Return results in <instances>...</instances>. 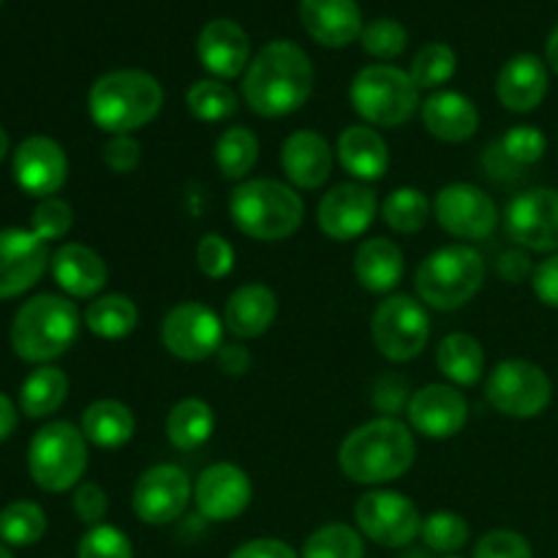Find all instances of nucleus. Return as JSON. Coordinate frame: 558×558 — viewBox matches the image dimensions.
Segmentation results:
<instances>
[{
  "mask_svg": "<svg viewBox=\"0 0 558 558\" xmlns=\"http://www.w3.org/2000/svg\"><path fill=\"white\" fill-rule=\"evenodd\" d=\"M232 223L251 240L278 243L303 227L305 202L292 185L281 180H245L229 196Z\"/></svg>",
  "mask_w": 558,
  "mask_h": 558,
  "instance_id": "4",
  "label": "nucleus"
},
{
  "mask_svg": "<svg viewBox=\"0 0 558 558\" xmlns=\"http://www.w3.org/2000/svg\"><path fill=\"white\" fill-rule=\"evenodd\" d=\"M417 458L412 428L396 417H376L354 428L338 447L343 477L357 485H387L401 480Z\"/></svg>",
  "mask_w": 558,
  "mask_h": 558,
  "instance_id": "2",
  "label": "nucleus"
},
{
  "mask_svg": "<svg viewBox=\"0 0 558 558\" xmlns=\"http://www.w3.org/2000/svg\"><path fill=\"white\" fill-rule=\"evenodd\" d=\"M161 343L172 357L185 360V363H202L223 347V322L218 319L210 305L185 300L163 316Z\"/></svg>",
  "mask_w": 558,
  "mask_h": 558,
  "instance_id": "12",
  "label": "nucleus"
},
{
  "mask_svg": "<svg viewBox=\"0 0 558 558\" xmlns=\"http://www.w3.org/2000/svg\"><path fill=\"white\" fill-rule=\"evenodd\" d=\"M213 430H216V412L202 398H183L167 414V439L180 452L199 450L210 441Z\"/></svg>",
  "mask_w": 558,
  "mask_h": 558,
  "instance_id": "32",
  "label": "nucleus"
},
{
  "mask_svg": "<svg viewBox=\"0 0 558 558\" xmlns=\"http://www.w3.org/2000/svg\"><path fill=\"white\" fill-rule=\"evenodd\" d=\"M548 96V65L532 52H521L501 65L496 76V98L510 112H534Z\"/></svg>",
  "mask_w": 558,
  "mask_h": 558,
  "instance_id": "24",
  "label": "nucleus"
},
{
  "mask_svg": "<svg viewBox=\"0 0 558 558\" xmlns=\"http://www.w3.org/2000/svg\"><path fill=\"white\" fill-rule=\"evenodd\" d=\"M357 526L371 543L381 548H407L420 537L423 518L417 505L396 490H368L354 507Z\"/></svg>",
  "mask_w": 558,
  "mask_h": 558,
  "instance_id": "11",
  "label": "nucleus"
},
{
  "mask_svg": "<svg viewBox=\"0 0 558 558\" xmlns=\"http://www.w3.org/2000/svg\"><path fill=\"white\" fill-rule=\"evenodd\" d=\"M403 558H428V556H425L423 550H412V554H407Z\"/></svg>",
  "mask_w": 558,
  "mask_h": 558,
  "instance_id": "58",
  "label": "nucleus"
},
{
  "mask_svg": "<svg viewBox=\"0 0 558 558\" xmlns=\"http://www.w3.org/2000/svg\"><path fill=\"white\" fill-rule=\"evenodd\" d=\"M430 199L420 189L403 185L381 202V221L398 234H414L428 223Z\"/></svg>",
  "mask_w": 558,
  "mask_h": 558,
  "instance_id": "36",
  "label": "nucleus"
},
{
  "mask_svg": "<svg viewBox=\"0 0 558 558\" xmlns=\"http://www.w3.org/2000/svg\"><path fill=\"white\" fill-rule=\"evenodd\" d=\"M300 22L322 47H347L363 33V11L357 0H300Z\"/></svg>",
  "mask_w": 558,
  "mask_h": 558,
  "instance_id": "22",
  "label": "nucleus"
},
{
  "mask_svg": "<svg viewBox=\"0 0 558 558\" xmlns=\"http://www.w3.org/2000/svg\"><path fill=\"white\" fill-rule=\"evenodd\" d=\"M80 336V311L58 294L27 300L11 325V347L27 363H49L71 349Z\"/></svg>",
  "mask_w": 558,
  "mask_h": 558,
  "instance_id": "5",
  "label": "nucleus"
},
{
  "mask_svg": "<svg viewBox=\"0 0 558 558\" xmlns=\"http://www.w3.org/2000/svg\"><path fill=\"white\" fill-rule=\"evenodd\" d=\"M69 178L65 150L49 136H31L14 150V180L25 194L47 199L58 194Z\"/></svg>",
  "mask_w": 558,
  "mask_h": 558,
  "instance_id": "20",
  "label": "nucleus"
},
{
  "mask_svg": "<svg viewBox=\"0 0 558 558\" xmlns=\"http://www.w3.org/2000/svg\"><path fill=\"white\" fill-rule=\"evenodd\" d=\"M216 357H218V368H221L227 376L248 374L251 352L245 347H240V343H223V347L218 349Z\"/></svg>",
  "mask_w": 558,
  "mask_h": 558,
  "instance_id": "54",
  "label": "nucleus"
},
{
  "mask_svg": "<svg viewBox=\"0 0 558 558\" xmlns=\"http://www.w3.org/2000/svg\"><path fill=\"white\" fill-rule=\"evenodd\" d=\"M0 3H3V0H0Z\"/></svg>",
  "mask_w": 558,
  "mask_h": 558,
  "instance_id": "61",
  "label": "nucleus"
},
{
  "mask_svg": "<svg viewBox=\"0 0 558 558\" xmlns=\"http://www.w3.org/2000/svg\"><path fill=\"white\" fill-rule=\"evenodd\" d=\"M229 558H300V556L289 543H281V539H272V537H262V539H248V543H243L238 550H232V556Z\"/></svg>",
  "mask_w": 558,
  "mask_h": 558,
  "instance_id": "52",
  "label": "nucleus"
},
{
  "mask_svg": "<svg viewBox=\"0 0 558 558\" xmlns=\"http://www.w3.org/2000/svg\"><path fill=\"white\" fill-rule=\"evenodd\" d=\"M505 229L529 251H558V189H529L507 205Z\"/></svg>",
  "mask_w": 558,
  "mask_h": 558,
  "instance_id": "15",
  "label": "nucleus"
},
{
  "mask_svg": "<svg viewBox=\"0 0 558 558\" xmlns=\"http://www.w3.org/2000/svg\"><path fill=\"white\" fill-rule=\"evenodd\" d=\"M314 93V63L289 38L265 44L243 74V98L262 118L294 114Z\"/></svg>",
  "mask_w": 558,
  "mask_h": 558,
  "instance_id": "1",
  "label": "nucleus"
},
{
  "mask_svg": "<svg viewBox=\"0 0 558 558\" xmlns=\"http://www.w3.org/2000/svg\"><path fill=\"white\" fill-rule=\"evenodd\" d=\"M54 283L71 298H96L109 281V267L98 251L82 243H65L52 254Z\"/></svg>",
  "mask_w": 558,
  "mask_h": 558,
  "instance_id": "25",
  "label": "nucleus"
},
{
  "mask_svg": "<svg viewBox=\"0 0 558 558\" xmlns=\"http://www.w3.org/2000/svg\"><path fill=\"white\" fill-rule=\"evenodd\" d=\"M5 153H9V134H5L3 125H0V161L5 158Z\"/></svg>",
  "mask_w": 558,
  "mask_h": 558,
  "instance_id": "57",
  "label": "nucleus"
},
{
  "mask_svg": "<svg viewBox=\"0 0 558 558\" xmlns=\"http://www.w3.org/2000/svg\"><path fill=\"white\" fill-rule=\"evenodd\" d=\"M407 417L417 434L428 439H452L469 420V403L450 385H425L407 401Z\"/></svg>",
  "mask_w": 558,
  "mask_h": 558,
  "instance_id": "18",
  "label": "nucleus"
},
{
  "mask_svg": "<svg viewBox=\"0 0 558 558\" xmlns=\"http://www.w3.org/2000/svg\"><path fill=\"white\" fill-rule=\"evenodd\" d=\"M134 412L114 398L90 403L82 414V434L90 445L101 447V450H118V447L129 445L134 439Z\"/></svg>",
  "mask_w": 558,
  "mask_h": 558,
  "instance_id": "30",
  "label": "nucleus"
},
{
  "mask_svg": "<svg viewBox=\"0 0 558 558\" xmlns=\"http://www.w3.org/2000/svg\"><path fill=\"white\" fill-rule=\"evenodd\" d=\"M332 147L316 131L300 129L287 136L281 147V167L294 189L314 191L330 180L332 174Z\"/></svg>",
  "mask_w": 558,
  "mask_h": 558,
  "instance_id": "23",
  "label": "nucleus"
},
{
  "mask_svg": "<svg viewBox=\"0 0 558 558\" xmlns=\"http://www.w3.org/2000/svg\"><path fill=\"white\" fill-rule=\"evenodd\" d=\"M360 41H363V49L368 54L379 60H396L407 52L409 33L407 27L398 20H387V16H379V20L368 22L360 33Z\"/></svg>",
  "mask_w": 558,
  "mask_h": 558,
  "instance_id": "42",
  "label": "nucleus"
},
{
  "mask_svg": "<svg viewBox=\"0 0 558 558\" xmlns=\"http://www.w3.org/2000/svg\"><path fill=\"white\" fill-rule=\"evenodd\" d=\"M496 272H499L507 283H521L534 276V267L523 251H505V254L499 256V262H496Z\"/></svg>",
  "mask_w": 558,
  "mask_h": 558,
  "instance_id": "53",
  "label": "nucleus"
},
{
  "mask_svg": "<svg viewBox=\"0 0 558 558\" xmlns=\"http://www.w3.org/2000/svg\"><path fill=\"white\" fill-rule=\"evenodd\" d=\"M101 158L114 174H131L142 161V145L131 134H118L104 145Z\"/></svg>",
  "mask_w": 558,
  "mask_h": 558,
  "instance_id": "48",
  "label": "nucleus"
},
{
  "mask_svg": "<svg viewBox=\"0 0 558 558\" xmlns=\"http://www.w3.org/2000/svg\"><path fill=\"white\" fill-rule=\"evenodd\" d=\"M474 558H534V554L523 534L510 532V529H496V532L480 537Z\"/></svg>",
  "mask_w": 558,
  "mask_h": 558,
  "instance_id": "47",
  "label": "nucleus"
},
{
  "mask_svg": "<svg viewBox=\"0 0 558 558\" xmlns=\"http://www.w3.org/2000/svg\"><path fill=\"white\" fill-rule=\"evenodd\" d=\"M109 499L107 490L98 483H82L74 494V512L82 523L87 526H98L107 518Z\"/></svg>",
  "mask_w": 558,
  "mask_h": 558,
  "instance_id": "49",
  "label": "nucleus"
},
{
  "mask_svg": "<svg viewBox=\"0 0 558 558\" xmlns=\"http://www.w3.org/2000/svg\"><path fill=\"white\" fill-rule=\"evenodd\" d=\"M545 60H548L550 69L558 74V25L554 27V33L548 36V44H545Z\"/></svg>",
  "mask_w": 558,
  "mask_h": 558,
  "instance_id": "56",
  "label": "nucleus"
},
{
  "mask_svg": "<svg viewBox=\"0 0 558 558\" xmlns=\"http://www.w3.org/2000/svg\"><path fill=\"white\" fill-rule=\"evenodd\" d=\"M349 101L368 125L401 129L417 112L420 87L414 85L409 71L390 63H376L354 74L349 85Z\"/></svg>",
  "mask_w": 558,
  "mask_h": 558,
  "instance_id": "7",
  "label": "nucleus"
},
{
  "mask_svg": "<svg viewBox=\"0 0 558 558\" xmlns=\"http://www.w3.org/2000/svg\"><path fill=\"white\" fill-rule=\"evenodd\" d=\"M499 145L501 150H505L507 156L523 169L543 161L545 150H548V140H545L543 131L534 129V125H515V129H510L505 136H501Z\"/></svg>",
  "mask_w": 558,
  "mask_h": 558,
  "instance_id": "45",
  "label": "nucleus"
},
{
  "mask_svg": "<svg viewBox=\"0 0 558 558\" xmlns=\"http://www.w3.org/2000/svg\"><path fill=\"white\" fill-rule=\"evenodd\" d=\"M483 167H485V172H488V178L496 180V183H515V180H521L523 174H526V169L518 167V163L512 161L505 150H501L499 140L490 142V145L485 147Z\"/></svg>",
  "mask_w": 558,
  "mask_h": 558,
  "instance_id": "50",
  "label": "nucleus"
},
{
  "mask_svg": "<svg viewBox=\"0 0 558 558\" xmlns=\"http://www.w3.org/2000/svg\"><path fill=\"white\" fill-rule=\"evenodd\" d=\"M485 283V259L472 245H445L420 262L414 287L436 311L463 308Z\"/></svg>",
  "mask_w": 558,
  "mask_h": 558,
  "instance_id": "6",
  "label": "nucleus"
},
{
  "mask_svg": "<svg viewBox=\"0 0 558 558\" xmlns=\"http://www.w3.org/2000/svg\"><path fill=\"white\" fill-rule=\"evenodd\" d=\"M0 558H11V554L3 548V545H0Z\"/></svg>",
  "mask_w": 558,
  "mask_h": 558,
  "instance_id": "59",
  "label": "nucleus"
},
{
  "mask_svg": "<svg viewBox=\"0 0 558 558\" xmlns=\"http://www.w3.org/2000/svg\"><path fill=\"white\" fill-rule=\"evenodd\" d=\"M303 558H365V545L347 523H327L305 539Z\"/></svg>",
  "mask_w": 558,
  "mask_h": 558,
  "instance_id": "39",
  "label": "nucleus"
},
{
  "mask_svg": "<svg viewBox=\"0 0 558 558\" xmlns=\"http://www.w3.org/2000/svg\"><path fill=\"white\" fill-rule=\"evenodd\" d=\"M254 496L248 474L234 463H213L196 477L194 505L205 521L227 523L243 515Z\"/></svg>",
  "mask_w": 558,
  "mask_h": 558,
  "instance_id": "17",
  "label": "nucleus"
},
{
  "mask_svg": "<svg viewBox=\"0 0 558 558\" xmlns=\"http://www.w3.org/2000/svg\"><path fill=\"white\" fill-rule=\"evenodd\" d=\"M196 265L205 272L207 278L218 281V278H227L234 270V248L223 234H205V238L196 243Z\"/></svg>",
  "mask_w": 558,
  "mask_h": 558,
  "instance_id": "46",
  "label": "nucleus"
},
{
  "mask_svg": "<svg viewBox=\"0 0 558 558\" xmlns=\"http://www.w3.org/2000/svg\"><path fill=\"white\" fill-rule=\"evenodd\" d=\"M423 123L436 140L466 142L477 134L480 112L463 93L439 90L423 101Z\"/></svg>",
  "mask_w": 558,
  "mask_h": 558,
  "instance_id": "28",
  "label": "nucleus"
},
{
  "mask_svg": "<svg viewBox=\"0 0 558 558\" xmlns=\"http://www.w3.org/2000/svg\"><path fill=\"white\" fill-rule=\"evenodd\" d=\"M47 532V515L36 501H14L0 512V539L16 548L38 543Z\"/></svg>",
  "mask_w": 558,
  "mask_h": 558,
  "instance_id": "38",
  "label": "nucleus"
},
{
  "mask_svg": "<svg viewBox=\"0 0 558 558\" xmlns=\"http://www.w3.org/2000/svg\"><path fill=\"white\" fill-rule=\"evenodd\" d=\"M196 54L216 80H234L251 63V38L234 20H210L196 36Z\"/></svg>",
  "mask_w": 558,
  "mask_h": 558,
  "instance_id": "21",
  "label": "nucleus"
},
{
  "mask_svg": "<svg viewBox=\"0 0 558 558\" xmlns=\"http://www.w3.org/2000/svg\"><path fill=\"white\" fill-rule=\"evenodd\" d=\"M420 537L436 554L452 556L456 550L466 548L469 537H472V529L456 512H434V515L423 518V529H420Z\"/></svg>",
  "mask_w": 558,
  "mask_h": 558,
  "instance_id": "41",
  "label": "nucleus"
},
{
  "mask_svg": "<svg viewBox=\"0 0 558 558\" xmlns=\"http://www.w3.org/2000/svg\"><path fill=\"white\" fill-rule=\"evenodd\" d=\"M436 365L452 385L474 387L485 371L483 343L469 332H450L436 347Z\"/></svg>",
  "mask_w": 558,
  "mask_h": 558,
  "instance_id": "31",
  "label": "nucleus"
},
{
  "mask_svg": "<svg viewBox=\"0 0 558 558\" xmlns=\"http://www.w3.org/2000/svg\"><path fill=\"white\" fill-rule=\"evenodd\" d=\"M445 558H461V556H445Z\"/></svg>",
  "mask_w": 558,
  "mask_h": 558,
  "instance_id": "60",
  "label": "nucleus"
},
{
  "mask_svg": "<svg viewBox=\"0 0 558 558\" xmlns=\"http://www.w3.org/2000/svg\"><path fill=\"white\" fill-rule=\"evenodd\" d=\"M434 216L445 232L461 240H485L499 227V207L472 183H450L436 194Z\"/></svg>",
  "mask_w": 558,
  "mask_h": 558,
  "instance_id": "14",
  "label": "nucleus"
},
{
  "mask_svg": "<svg viewBox=\"0 0 558 558\" xmlns=\"http://www.w3.org/2000/svg\"><path fill=\"white\" fill-rule=\"evenodd\" d=\"M65 396H69V376L54 365H44V368L33 371L22 385V412L33 420L49 417L63 407Z\"/></svg>",
  "mask_w": 558,
  "mask_h": 558,
  "instance_id": "34",
  "label": "nucleus"
},
{
  "mask_svg": "<svg viewBox=\"0 0 558 558\" xmlns=\"http://www.w3.org/2000/svg\"><path fill=\"white\" fill-rule=\"evenodd\" d=\"M485 398L496 412L515 420H532L548 409L554 385L539 365L529 360H505L490 371Z\"/></svg>",
  "mask_w": 558,
  "mask_h": 558,
  "instance_id": "10",
  "label": "nucleus"
},
{
  "mask_svg": "<svg viewBox=\"0 0 558 558\" xmlns=\"http://www.w3.org/2000/svg\"><path fill=\"white\" fill-rule=\"evenodd\" d=\"M371 336H374L381 357H387L390 363H409L428 347V311L409 294H392L376 308L374 319H371Z\"/></svg>",
  "mask_w": 558,
  "mask_h": 558,
  "instance_id": "9",
  "label": "nucleus"
},
{
  "mask_svg": "<svg viewBox=\"0 0 558 558\" xmlns=\"http://www.w3.org/2000/svg\"><path fill=\"white\" fill-rule=\"evenodd\" d=\"M14 428H16V412L14 407H11L9 398L0 392V441L9 439V436L14 434Z\"/></svg>",
  "mask_w": 558,
  "mask_h": 558,
  "instance_id": "55",
  "label": "nucleus"
},
{
  "mask_svg": "<svg viewBox=\"0 0 558 558\" xmlns=\"http://www.w3.org/2000/svg\"><path fill=\"white\" fill-rule=\"evenodd\" d=\"M259 161V136L245 125L227 129L216 142V163L223 178L243 180Z\"/></svg>",
  "mask_w": 558,
  "mask_h": 558,
  "instance_id": "35",
  "label": "nucleus"
},
{
  "mask_svg": "<svg viewBox=\"0 0 558 558\" xmlns=\"http://www.w3.org/2000/svg\"><path fill=\"white\" fill-rule=\"evenodd\" d=\"M456 71H458L456 49H452L450 44L434 41V44H425V47L414 54L409 76H412L414 85H417L420 90H434V87L450 82L452 76H456Z\"/></svg>",
  "mask_w": 558,
  "mask_h": 558,
  "instance_id": "40",
  "label": "nucleus"
},
{
  "mask_svg": "<svg viewBox=\"0 0 558 558\" xmlns=\"http://www.w3.org/2000/svg\"><path fill=\"white\" fill-rule=\"evenodd\" d=\"M336 156L341 167L360 183L381 180L390 167V150H387L385 136L371 125H349L347 131H341Z\"/></svg>",
  "mask_w": 558,
  "mask_h": 558,
  "instance_id": "27",
  "label": "nucleus"
},
{
  "mask_svg": "<svg viewBox=\"0 0 558 558\" xmlns=\"http://www.w3.org/2000/svg\"><path fill=\"white\" fill-rule=\"evenodd\" d=\"M278 316V298L265 283H243L234 289L223 308V327L234 338H259L272 327Z\"/></svg>",
  "mask_w": 558,
  "mask_h": 558,
  "instance_id": "26",
  "label": "nucleus"
},
{
  "mask_svg": "<svg viewBox=\"0 0 558 558\" xmlns=\"http://www.w3.org/2000/svg\"><path fill=\"white\" fill-rule=\"evenodd\" d=\"M163 87L153 74L140 69H118L98 76L87 93L93 123L107 134H134L158 118Z\"/></svg>",
  "mask_w": 558,
  "mask_h": 558,
  "instance_id": "3",
  "label": "nucleus"
},
{
  "mask_svg": "<svg viewBox=\"0 0 558 558\" xmlns=\"http://www.w3.org/2000/svg\"><path fill=\"white\" fill-rule=\"evenodd\" d=\"M27 469L33 483L47 494L74 488L87 469V439L71 423H49L33 436L27 447Z\"/></svg>",
  "mask_w": 558,
  "mask_h": 558,
  "instance_id": "8",
  "label": "nucleus"
},
{
  "mask_svg": "<svg viewBox=\"0 0 558 558\" xmlns=\"http://www.w3.org/2000/svg\"><path fill=\"white\" fill-rule=\"evenodd\" d=\"M379 213L376 191L365 183H341L327 191L316 207V223L330 240L347 243L368 232Z\"/></svg>",
  "mask_w": 558,
  "mask_h": 558,
  "instance_id": "16",
  "label": "nucleus"
},
{
  "mask_svg": "<svg viewBox=\"0 0 558 558\" xmlns=\"http://www.w3.org/2000/svg\"><path fill=\"white\" fill-rule=\"evenodd\" d=\"M185 107L196 120L221 123L238 112V96L221 80H199L185 93Z\"/></svg>",
  "mask_w": 558,
  "mask_h": 558,
  "instance_id": "37",
  "label": "nucleus"
},
{
  "mask_svg": "<svg viewBox=\"0 0 558 558\" xmlns=\"http://www.w3.org/2000/svg\"><path fill=\"white\" fill-rule=\"evenodd\" d=\"M49 262L47 243L27 229L0 232V300L20 298L36 287Z\"/></svg>",
  "mask_w": 558,
  "mask_h": 558,
  "instance_id": "19",
  "label": "nucleus"
},
{
  "mask_svg": "<svg viewBox=\"0 0 558 558\" xmlns=\"http://www.w3.org/2000/svg\"><path fill=\"white\" fill-rule=\"evenodd\" d=\"M85 325L93 336L120 341L140 325V308L125 294H101L85 311Z\"/></svg>",
  "mask_w": 558,
  "mask_h": 558,
  "instance_id": "33",
  "label": "nucleus"
},
{
  "mask_svg": "<svg viewBox=\"0 0 558 558\" xmlns=\"http://www.w3.org/2000/svg\"><path fill=\"white\" fill-rule=\"evenodd\" d=\"M532 289L534 294H537L539 303H545L548 308H558V251L550 259L539 262V265L534 267Z\"/></svg>",
  "mask_w": 558,
  "mask_h": 558,
  "instance_id": "51",
  "label": "nucleus"
},
{
  "mask_svg": "<svg viewBox=\"0 0 558 558\" xmlns=\"http://www.w3.org/2000/svg\"><path fill=\"white\" fill-rule=\"evenodd\" d=\"M194 485L191 477L174 463H156L140 474L131 494L136 518L147 526H169L189 510Z\"/></svg>",
  "mask_w": 558,
  "mask_h": 558,
  "instance_id": "13",
  "label": "nucleus"
},
{
  "mask_svg": "<svg viewBox=\"0 0 558 558\" xmlns=\"http://www.w3.org/2000/svg\"><path fill=\"white\" fill-rule=\"evenodd\" d=\"M76 558H134V548L118 526L98 523L80 539Z\"/></svg>",
  "mask_w": 558,
  "mask_h": 558,
  "instance_id": "43",
  "label": "nucleus"
},
{
  "mask_svg": "<svg viewBox=\"0 0 558 558\" xmlns=\"http://www.w3.org/2000/svg\"><path fill=\"white\" fill-rule=\"evenodd\" d=\"M403 270H407L403 251L387 238L365 240L354 254V276H357L360 287L374 294L392 292L403 281Z\"/></svg>",
  "mask_w": 558,
  "mask_h": 558,
  "instance_id": "29",
  "label": "nucleus"
},
{
  "mask_svg": "<svg viewBox=\"0 0 558 558\" xmlns=\"http://www.w3.org/2000/svg\"><path fill=\"white\" fill-rule=\"evenodd\" d=\"M74 227V210H71L69 202L58 199V196H47L36 205L31 218V232L36 238H41L44 243L49 240H60L69 234V229Z\"/></svg>",
  "mask_w": 558,
  "mask_h": 558,
  "instance_id": "44",
  "label": "nucleus"
}]
</instances>
